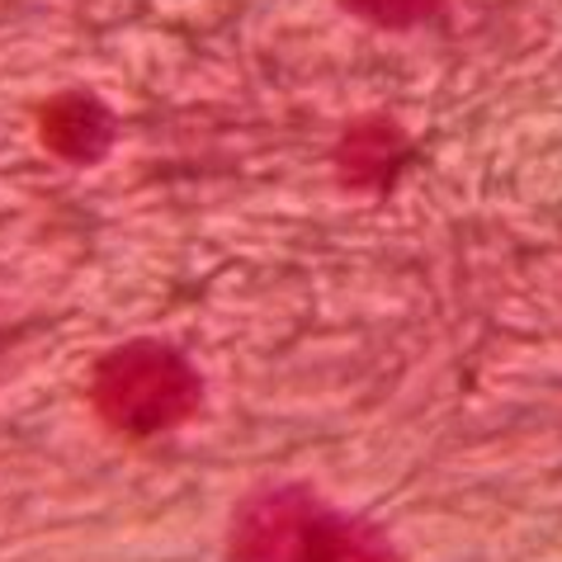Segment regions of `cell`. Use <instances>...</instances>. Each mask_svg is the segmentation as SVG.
Wrapping results in <instances>:
<instances>
[{"instance_id": "obj_1", "label": "cell", "mask_w": 562, "mask_h": 562, "mask_svg": "<svg viewBox=\"0 0 562 562\" xmlns=\"http://www.w3.org/2000/svg\"><path fill=\"white\" fill-rule=\"evenodd\" d=\"M232 562H393L379 529L322 506L312 492H265L232 525Z\"/></svg>"}, {"instance_id": "obj_2", "label": "cell", "mask_w": 562, "mask_h": 562, "mask_svg": "<svg viewBox=\"0 0 562 562\" xmlns=\"http://www.w3.org/2000/svg\"><path fill=\"white\" fill-rule=\"evenodd\" d=\"M199 402H204V383L194 364L161 340L119 346L95 373V407L123 435L176 430L199 412Z\"/></svg>"}, {"instance_id": "obj_3", "label": "cell", "mask_w": 562, "mask_h": 562, "mask_svg": "<svg viewBox=\"0 0 562 562\" xmlns=\"http://www.w3.org/2000/svg\"><path fill=\"white\" fill-rule=\"evenodd\" d=\"M38 133L61 161H95L114 137V123H109V109L90 95H57L43 109Z\"/></svg>"}, {"instance_id": "obj_4", "label": "cell", "mask_w": 562, "mask_h": 562, "mask_svg": "<svg viewBox=\"0 0 562 562\" xmlns=\"http://www.w3.org/2000/svg\"><path fill=\"white\" fill-rule=\"evenodd\" d=\"M346 5L373 24H383V29H407V24H420L426 14L440 10V0H346Z\"/></svg>"}]
</instances>
